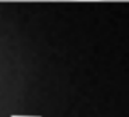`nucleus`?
Listing matches in <instances>:
<instances>
[{"label": "nucleus", "instance_id": "nucleus-1", "mask_svg": "<svg viewBox=\"0 0 129 117\" xmlns=\"http://www.w3.org/2000/svg\"><path fill=\"white\" fill-rule=\"evenodd\" d=\"M79 2H93V0H79Z\"/></svg>", "mask_w": 129, "mask_h": 117}]
</instances>
